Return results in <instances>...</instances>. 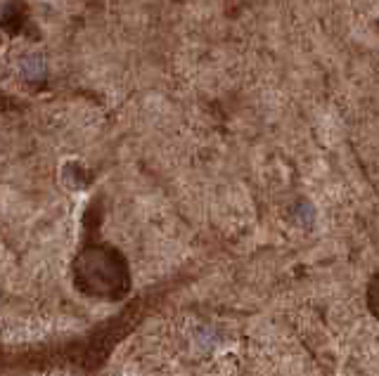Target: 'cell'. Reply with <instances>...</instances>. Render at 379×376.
Listing matches in <instances>:
<instances>
[]
</instances>
